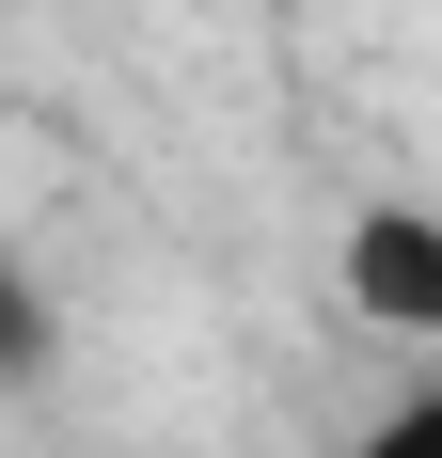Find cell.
<instances>
[{
	"label": "cell",
	"mask_w": 442,
	"mask_h": 458,
	"mask_svg": "<svg viewBox=\"0 0 442 458\" xmlns=\"http://www.w3.org/2000/svg\"><path fill=\"white\" fill-rule=\"evenodd\" d=\"M348 317L411 332V348L442 332V222H427V206H363V222H348Z\"/></svg>",
	"instance_id": "1"
},
{
	"label": "cell",
	"mask_w": 442,
	"mask_h": 458,
	"mask_svg": "<svg viewBox=\"0 0 442 458\" xmlns=\"http://www.w3.org/2000/svg\"><path fill=\"white\" fill-rule=\"evenodd\" d=\"M47 364V301L16 284V253H0V379H32Z\"/></svg>",
	"instance_id": "2"
},
{
	"label": "cell",
	"mask_w": 442,
	"mask_h": 458,
	"mask_svg": "<svg viewBox=\"0 0 442 458\" xmlns=\"http://www.w3.org/2000/svg\"><path fill=\"white\" fill-rule=\"evenodd\" d=\"M363 458H442V395H395V411H379V443Z\"/></svg>",
	"instance_id": "3"
}]
</instances>
